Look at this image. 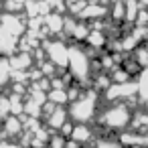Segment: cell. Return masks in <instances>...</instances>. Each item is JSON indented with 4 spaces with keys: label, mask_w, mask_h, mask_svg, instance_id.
<instances>
[{
    "label": "cell",
    "mask_w": 148,
    "mask_h": 148,
    "mask_svg": "<svg viewBox=\"0 0 148 148\" xmlns=\"http://www.w3.org/2000/svg\"><path fill=\"white\" fill-rule=\"evenodd\" d=\"M69 120L73 124H89L97 114V91H83L77 99L69 103Z\"/></svg>",
    "instance_id": "6da1fadb"
},
{
    "label": "cell",
    "mask_w": 148,
    "mask_h": 148,
    "mask_svg": "<svg viewBox=\"0 0 148 148\" xmlns=\"http://www.w3.org/2000/svg\"><path fill=\"white\" fill-rule=\"evenodd\" d=\"M67 71L75 83H87L91 75V59L87 51L81 45H71L69 47V63Z\"/></svg>",
    "instance_id": "7a4b0ae2"
},
{
    "label": "cell",
    "mask_w": 148,
    "mask_h": 148,
    "mask_svg": "<svg viewBox=\"0 0 148 148\" xmlns=\"http://www.w3.org/2000/svg\"><path fill=\"white\" fill-rule=\"evenodd\" d=\"M132 118H134V114L128 108V103H112L108 110H103L99 114V124L106 130L124 132L132 124Z\"/></svg>",
    "instance_id": "3957f363"
},
{
    "label": "cell",
    "mask_w": 148,
    "mask_h": 148,
    "mask_svg": "<svg viewBox=\"0 0 148 148\" xmlns=\"http://www.w3.org/2000/svg\"><path fill=\"white\" fill-rule=\"evenodd\" d=\"M43 51H45L47 59L59 71L67 69V63H69V45H65L61 39H49V41H43Z\"/></svg>",
    "instance_id": "277c9868"
},
{
    "label": "cell",
    "mask_w": 148,
    "mask_h": 148,
    "mask_svg": "<svg viewBox=\"0 0 148 148\" xmlns=\"http://www.w3.org/2000/svg\"><path fill=\"white\" fill-rule=\"evenodd\" d=\"M138 95V85L136 81H126V83H112L106 91L103 97L114 103H124V99H134Z\"/></svg>",
    "instance_id": "5b68a950"
},
{
    "label": "cell",
    "mask_w": 148,
    "mask_h": 148,
    "mask_svg": "<svg viewBox=\"0 0 148 148\" xmlns=\"http://www.w3.org/2000/svg\"><path fill=\"white\" fill-rule=\"evenodd\" d=\"M0 33L10 35L14 39H23L27 33V23H25L23 14H14V12L0 14Z\"/></svg>",
    "instance_id": "8992f818"
},
{
    "label": "cell",
    "mask_w": 148,
    "mask_h": 148,
    "mask_svg": "<svg viewBox=\"0 0 148 148\" xmlns=\"http://www.w3.org/2000/svg\"><path fill=\"white\" fill-rule=\"evenodd\" d=\"M2 134L8 140L21 138L25 134V122H23V118L21 116H6L2 120Z\"/></svg>",
    "instance_id": "52a82bcc"
},
{
    "label": "cell",
    "mask_w": 148,
    "mask_h": 148,
    "mask_svg": "<svg viewBox=\"0 0 148 148\" xmlns=\"http://www.w3.org/2000/svg\"><path fill=\"white\" fill-rule=\"evenodd\" d=\"M65 122H69V112L63 106H55V110L49 116H45V126L49 130H61Z\"/></svg>",
    "instance_id": "ba28073f"
},
{
    "label": "cell",
    "mask_w": 148,
    "mask_h": 148,
    "mask_svg": "<svg viewBox=\"0 0 148 148\" xmlns=\"http://www.w3.org/2000/svg\"><path fill=\"white\" fill-rule=\"evenodd\" d=\"M43 27H45V33L59 35L65 31V16L61 12H49L43 16Z\"/></svg>",
    "instance_id": "9c48e42d"
},
{
    "label": "cell",
    "mask_w": 148,
    "mask_h": 148,
    "mask_svg": "<svg viewBox=\"0 0 148 148\" xmlns=\"http://www.w3.org/2000/svg\"><path fill=\"white\" fill-rule=\"evenodd\" d=\"M8 61H10V67H12L14 73L16 71H29V69H33L31 67L33 65V53L31 51H16L14 55L8 57Z\"/></svg>",
    "instance_id": "30bf717a"
},
{
    "label": "cell",
    "mask_w": 148,
    "mask_h": 148,
    "mask_svg": "<svg viewBox=\"0 0 148 148\" xmlns=\"http://www.w3.org/2000/svg\"><path fill=\"white\" fill-rule=\"evenodd\" d=\"M108 14V8L103 6V4H97V2H87L85 6H83V10L77 14L79 16V21H101L103 16Z\"/></svg>",
    "instance_id": "8fae6325"
},
{
    "label": "cell",
    "mask_w": 148,
    "mask_h": 148,
    "mask_svg": "<svg viewBox=\"0 0 148 148\" xmlns=\"http://www.w3.org/2000/svg\"><path fill=\"white\" fill-rule=\"evenodd\" d=\"M69 140L77 142L79 146H85L87 142H91V140H93V130H91L87 124H75V126H73V130H71Z\"/></svg>",
    "instance_id": "7c38bea8"
},
{
    "label": "cell",
    "mask_w": 148,
    "mask_h": 148,
    "mask_svg": "<svg viewBox=\"0 0 148 148\" xmlns=\"http://www.w3.org/2000/svg\"><path fill=\"white\" fill-rule=\"evenodd\" d=\"M136 85H138V95H136L138 101H140L142 106H148V67L138 73Z\"/></svg>",
    "instance_id": "4fadbf2b"
},
{
    "label": "cell",
    "mask_w": 148,
    "mask_h": 148,
    "mask_svg": "<svg viewBox=\"0 0 148 148\" xmlns=\"http://www.w3.org/2000/svg\"><path fill=\"white\" fill-rule=\"evenodd\" d=\"M85 43H87V47L99 51V49H103L108 45V35L103 31H99V29H91L89 35H87V39H85Z\"/></svg>",
    "instance_id": "5bb4252c"
},
{
    "label": "cell",
    "mask_w": 148,
    "mask_h": 148,
    "mask_svg": "<svg viewBox=\"0 0 148 148\" xmlns=\"http://www.w3.org/2000/svg\"><path fill=\"white\" fill-rule=\"evenodd\" d=\"M12 67H10V61L8 57H2L0 55V87H6L12 79Z\"/></svg>",
    "instance_id": "9a60e30c"
},
{
    "label": "cell",
    "mask_w": 148,
    "mask_h": 148,
    "mask_svg": "<svg viewBox=\"0 0 148 148\" xmlns=\"http://www.w3.org/2000/svg\"><path fill=\"white\" fill-rule=\"evenodd\" d=\"M47 101H51V103H55V106L71 103L67 89H49V93H47Z\"/></svg>",
    "instance_id": "2e32d148"
},
{
    "label": "cell",
    "mask_w": 148,
    "mask_h": 148,
    "mask_svg": "<svg viewBox=\"0 0 148 148\" xmlns=\"http://www.w3.org/2000/svg\"><path fill=\"white\" fill-rule=\"evenodd\" d=\"M124 6H126V16L124 18L134 23L138 18V14H140V2L138 0H124Z\"/></svg>",
    "instance_id": "e0dca14e"
},
{
    "label": "cell",
    "mask_w": 148,
    "mask_h": 148,
    "mask_svg": "<svg viewBox=\"0 0 148 148\" xmlns=\"http://www.w3.org/2000/svg\"><path fill=\"white\" fill-rule=\"evenodd\" d=\"M134 61L142 67V69H146L148 67V47H138L136 51H134Z\"/></svg>",
    "instance_id": "ac0fdd59"
},
{
    "label": "cell",
    "mask_w": 148,
    "mask_h": 148,
    "mask_svg": "<svg viewBox=\"0 0 148 148\" xmlns=\"http://www.w3.org/2000/svg\"><path fill=\"white\" fill-rule=\"evenodd\" d=\"M67 146V140H65V136L63 134H51V138H49V142H47V148H65Z\"/></svg>",
    "instance_id": "d6986e66"
},
{
    "label": "cell",
    "mask_w": 148,
    "mask_h": 148,
    "mask_svg": "<svg viewBox=\"0 0 148 148\" xmlns=\"http://www.w3.org/2000/svg\"><path fill=\"white\" fill-rule=\"evenodd\" d=\"M93 148H124V144L120 140H112V138H99Z\"/></svg>",
    "instance_id": "ffe728a7"
},
{
    "label": "cell",
    "mask_w": 148,
    "mask_h": 148,
    "mask_svg": "<svg viewBox=\"0 0 148 148\" xmlns=\"http://www.w3.org/2000/svg\"><path fill=\"white\" fill-rule=\"evenodd\" d=\"M65 4L71 8V12H75V14H79L81 10H83V6L87 4V0H65Z\"/></svg>",
    "instance_id": "44dd1931"
},
{
    "label": "cell",
    "mask_w": 148,
    "mask_h": 148,
    "mask_svg": "<svg viewBox=\"0 0 148 148\" xmlns=\"http://www.w3.org/2000/svg\"><path fill=\"white\" fill-rule=\"evenodd\" d=\"M0 148H25L23 144H18V142H14V140H0Z\"/></svg>",
    "instance_id": "7402d4cb"
},
{
    "label": "cell",
    "mask_w": 148,
    "mask_h": 148,
    "mask_svg": "<svg viewBox=\"0 0 148 148\" xmlns=\"http://www.w3.org/2000/svg\"><path fill=\"white\" fill-rule=\"evenodd\" d=\"M140 2V6H144V8H148V0H138Z\"/></svg>",
    "instance_id": "603a6c76"
},
{
    "label": "cell",
    "mask_w": 148,
    "mask_h": 148,
    "mask_svg": "<svg viewBox=\"0 0 148 148\" xmlns=\"http://www.w3.org/2000/svg\"><path fill=\"white\" fill-rule=\"evenodd\" d=\"M14 2H23V4H27V2H29V0H14Z\"/></svg>",
    "instance_id": "cb8c5ba5"
},
{
    "label": "cell",
    "mask_w": 148,
    "mask_h": 148,
    "mask_svg": "<svg viewBox=\"0 0 148 148\" xmlns=\"http://www.w3.org/2000/svg\"><path fill=\"white\" fill-rule=\"evenodd\" d=\"M0 120H4V116H2V110H0Z\"/></svg>",
    "instance_id": "d4e9b609"
}]
</instances>
